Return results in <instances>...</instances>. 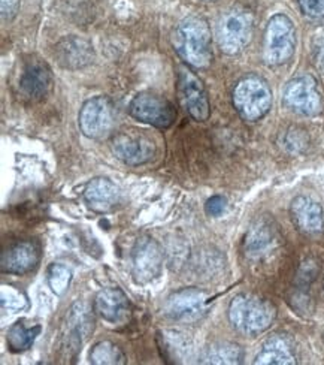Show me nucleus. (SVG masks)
<instances>
[{
	"instance_id": "1",
	"label": "nucleus",
	"mask_w": 324,
	"mask_h": 365,
	"mask_svg": "<svg viewBox=\"0 0 324 365\" xmlns=\"http://www.w3.org/2000/svg\"><path fill=\"white\" fill-rule=\"evenodd\" d=\"M174 48L185 63L194 69H207L212 63V35L202 17L182 20L174 32Z\"/></svg>"
},
{
	"instance_id": "2",
	"label": "nucleus",
	"mask_w": 324,
	"mask_h": 365,
	"mask_svg": "<svg viewBox=\"0 0 324 365\" xmlns=\"http://www.w3.org/2000/svg\"><path fill=\"white\" fill-rule=\"evenodd\" d=\"M229 322L239 334L256 337L268 331L276 317L273 304L253 294H239L229 304Z\"/></svg>"
},
{
	"instance_id": "3",
	"label": "nucleus",
	"mask_w": 324,
	"mask_h": 365,
	"mask_svg": "<svg viewBox=\"0 0 324 365\" xmlns=\"http://www.w3.org/2000/svg\"><path fill=\"white\" fill-rule=\"evenodd\" d=\"M238 114L254 123L263 118L272 108V90L265 78L258 75H246L239 80L231 95Z\"/></svg>"
},
{
	"instance_id": "4",
	"label": "nucleus",
	"mask_w": 324,
	"mask_h": 365,
	"mask_svg": "<svg viewBox=\"0 0 324 365\" xmlns=\"http://www.w3.org/2000/svg\"><path fill=\"white\" fill-rule=\"evenodd\" d=\"M298 34L291 19L286 14H276L268 21L263 38V60L269 66L287 63L296 51Z\"/></svg>"
},
{
	"instance_id": "5",
	"label": "nucleus",
	"mask_w": 324,
	"mask_h": 365,
	"mask_svg": "<svg viewBox=\"0 0 324 365\" xmlns=\"http://www.w3.org/2000/svg\"><path fill=\"white\" fill-rule=\"evenodd\" d=\"M254 32V19L245 9H230L217 24V42L223 53L229 56L239 54L251 42Z\"/></svg>"
},
{
	"instance_id": "6",
	"label": "nucleus",
	"mask_w": 324,
	"mask_h": 365,
	"mask_svg": "<svg viewBox=\"0 0 324 365\" xmlns=\"http://www.w3.org/2000/svg\"><path fill=\"white\" fill-rule=\"evenodd\" d=\"M283 101L287 108L303 117H315L323 111V93L313 75H301L287 83Z\"/></svg>"
},
{
	"instance_id": "7",
	"label": "nucleus",
	"mask_w": 324,
	"mask_h": 365,
	"mask_svg": "<svg viewBox=\"0 0 324 365\" xmlns=\"http://www.w3.org/2000/svg\"><path fill=\"white\" fill-rule=\"evenodd\" d=\"M129 113L135 120L157 129L171 128L177 120L175 106L166 98L150 91L133 98L129 105Z\"/></svg>"
},
{
	"instance_id": "8",
	"label": "nucleus",
	"mask_w": 324,
	"mask_h": 365,
	"mask_svg": "<svg viewBox=\"0 0 324 365\" xmlns=\"http://www.w3.org/2000/svg\"><path fill=\"white\" fill-rule=\"evenodd\" d=\"M115 113L110 98L96 96L88 99L80 111L78 125L90 140H105L114 129Z\"/></svg>"
},
{
	"instance_id": "9",
	"label": "nucleus",
	"mask_w": 324,
	"mask_h": 365,
	"mask_svg": "<svg viewBox=\"0 0 324 365\" xmlns=\"http://www.w3.org/2000/svg\"><path fill=\"white\" fill-rule=\"evenodd\" d=\"M209 295L199 287H184L167 297L164 302V314L175 322L193 324L207 313Z\"/></svg>"
},
{
	"instance_id": "10",
	"label": "nucleus",
	"mask_w": 324,
	"mask_h": 365,
	"mask_svg": "<svg viewBox=\"0 0 324 365\" xmlns=\"http://www.w3.org/2000/svg\"><path fill=\"white\" fill-rule=\"evenodd\" d=\"M177 83L178 99L182 108L196 121H207L211 115V105L202 80L190 69L179 68Z\"/></svg>"
},
{
	"instance_id": "11",
	"label": "nucleus",
	"mask_w": 324,
	"mask_h": 365,
	"mask_svg": "<svg viewBox=\"0 0 324 365\" xmlns=\"http://www.w3.org/2000/svg\"><path fill=\"white\" fill-rule=\"evenodd\" d=\"M163 268V253L159 242L151 237L137 238L132 252V277L137 284L156 280Z\"/></svg>"
},
{
	"instance_id": "12",
	"label": "nucleus",
	"mask_w": 324,
	"mask_h": 365,
	"mask_svg": "<svg viewBox=\"0 0 324 365\" xmlns=\"http://www.w3.org/2000/svg\"><path fill=\"white\" fill-rule=\"evenodd\" d=\"M53 72L43 60L30 57L23 63L19 73V91L28 102H41L51 93Z\"/></svg>"
},
{
	"instance_id": "13",
	"label": "nucleus",
	"mask_w": 324,
	"mask_h": 365,
	"mask_svg": "<svg viewBox=\"0 0 324 365\" xmlns=\"http://www.w3.org/2000/svg\"><path fill=\"white\" fill-rule=\"evenodd\" d=\"M114 156L129 166L148 163L156 156V144L139 132H121L111 141Z\"/></svg>"
},
{
	"instance_id": "14",
	"label": "nucleus",
	"mask_w": 324,
	"mask_h": 365,
	"mask_svg": "<svg viewBox=\"0 0 324 365\" xmlns=\"http://www.w3.org/2000/svg\"><path fill=\"white\" fill-rule=\"evenodd\" d=\"M41 261V249L35 241H17L8 246L0 256V269L4 274L23 276L38 267Z\"/></svg>"
},
{
	"instance_id": "15",
	"label": "nucleus",
	"mask_w": 324,
	"mask_h": 365,
	"mask_svg": "<svg viewBox=\"0 0 324 365\" xmlns=\"http://www.w3.org/2000/svg\"><path fill=\"white\" fill-rule=\"evenodd\" d=\"M93 309L100 319L111 325L126 324L130 317L129 298L118 287H108L100 291L93 302Z\"/></svg>"
},
{
	"instance_id": "16",
	"label": "nucleus",
	"mask_w": 324,
	"mask_h": 365,
	"mask_svg": "<svg viewBox=\"0 0 324 365\" xmlns=\"http://www.w3.org/2000/svg\"><path fill=\"white\" fill-rule=\"evenodd\" d=\"M290 216L295 226L305 235H320L324 232V211L311 197L296 196L290 204Z\"/></svg>"
},
{
	"instance_id": "17",
	"label": "nucleus",
	"mask_w": 324,
	"mask_h": 365,
	"mask_svg": "<svg viewBox=\"0 0 324 365\" xmlns=\"http://www.w3.org/2000/svg\"><path fill=\"white\" fill-rule=\"evenodd\" d=\"M56 58L61 68L78 71L93 63L95 50L93 45L80 36H68L56 45Z\"/></svg>"
},
{
	"instance_id": "18",
	"label": "nucleus",
	"mask_w": 324,
	"mask_h": 365,
	"mask_svg": "<svg viewBox=\"0 0 324 365\" xmlns=\"http://www.w3.org/2000/svg\"><path fill=\"white\" fill-rule=\"evenodd\" d=\"M120 200L121 192L110 178H93L85 185L84 201L91 211L105 215L113 211L120 204Z\"/></svg>"
},
{
	"instance_id": "19",
	"label": "nucleus",
	"mask_w": 324,
	"mask_h": 365,
	"mask_svg": "<svg viewBox=\"0 0 324 365\" xmlns=\"http://www.w3.org/2000/svg\"><path fill=\"white\" fill-rule=\"evenodd\" d=\"M275 245H276L275 227L266 219H260L250 227L249 234H246L245 242H244V250L250 259H261V257H265L266 255L271 253Z\"/></svg>"
},
{
	"instance_id": "20",
	"label": "nucleus",
	"mask_w": 324,
	"mask_h": 365,
	"mask_svg": "<svg viewBox=\"0 0 324 365\" xmlns=\"http://www.w3.org/2000/svg\"><path fill=\"white\" fill-rule=\"evenodd\" d=\"M93 324H95V321H93V317L85 309L84 304L83 302L73 304L68 313L66 336H65L68 354L72 351L75 352L80 351L84 339L93 331Z\"/></svg>"
},
{
	"instance_id": "21",
	"label": "nucleus",
	"mask_w": 324,
	"mask_h": 365,
	"mask_svg": "<svg viewBox=\"0 0 324 365\" xmlns=\"http://www.w3.org/2000/svg\"><path fill=\"white\" fill-rule=\"evenodd\" d=\"M254 364L258 365H293L296 364V355L288 339L283 336H273L268 339L260 352L257 354Z\"/></svg>"
},
{
	"instance_id": "22",
	"label": "nucleus",
	"mask_w": 324,
	"mask_h": 365,
	"mask_svg": "<svg viewBox=\"0 0 324 365\" xmlns=\"http://www.w3.org/2000/svg\"><path fill=\"white\" fill-rule=\"evenodd\" d=\"M39 334H41L39 325L27 327L23 321H19L8 329L6 344L11 352L21 354V352H26L27 349L32 347Z\"/></svg>"
},
{
	"instance_id": "23",
	"label": "nucleus",
	"mask_w": 324,
	"mask_h": 365,
	"mask_svg": "<svg viewBox=\"0 0 324 365\" xmlns=\"http://www.w3.org/2000/svg\"><path fill=\"white\" fill-rule=\"evenodd\" d=\"M244 361V351L239 344L230 341H219L214 343L204 354L202 362L207 364H224V365H235Z\"/></svg>"
},
{
	"instance_id": "24",
	"label": "nucleus",
	"mask_w": 324,
	"mask_h": 365,
	"mask_svg": "<svg viewBox=\"0 0 324 365\" xmlns=\"http://www.w3.org/2000/svg\"><path fill=\"white\" fill-rule=\"evenodd\" d=\"M90 362L95 365H121L126 362V355L115 343L100 341L90 351Z\"/></svg>"
},
{
	"instance_id": "25",
	"label": "nucleus",
	"mask_w": 324,
	"mask_h": 365,
	"mask_svg": "<svg viewBox=\"0 0 324 365\" xmlns=\"http://www.w3.org/2000/svg\"><path fill=\"white\" fill-rule=\"evenodd\" d=\"M46 280H48V286L51 287L53 294L61 297L69 289L72 272L63 264H51L46 269Z\"/></svg>"
},
{
	"instance_id": "26",
	"label": "nucleus",
	"mask_w": 324,
	"mask_h": 365,
	"mask_svg": "<svg viewBox=\"0 0 324 365\" xmlns=\"http://www.w3.org/2000/svg\"><path fill=\"white\" fill-rule=\"evenodd\" d=\"M0 302H2V309L9 312H20L27 307L26 295L9 284H2V289H0Z\"/></svg>"
},
{
	"instance_id": "27",
	"label": "nucleus",
	"mask_w": 324,
	"mask_h": 365,
	"mask_svg": "<svg viewBox=\"0 0 324 365\" xmlns=\"http://www.w3.org/2000/svg\"><path fill=\"white\" fill-rule=\"evenodd\" d=\"M302 12L311 19H324V0H298Z\"/></svg>"
},
{
	"instance_id": "28",
	"label": "nucleus",
	"mask_w": 324,
	"mask_h": 365,
	"mask_svg": "<svg viewBox=\"0 0 324 365\" xmlns=\"http://www.w3.org/2000/svg\"><path fill=\"white\" fill-rule=\"evenodd\" d=\"M226 208H227V200H226L224 196H221V195L211 196L209 200L207 201V204H205L207 215L212 216V217L221 216L223 212L226 211Z\"/></svg>"
},
{
	"instance_id": "29",
	"label": "nucleus",
	"mask_w": 324,
	"mask_h": 365,
	"mask_svg": "<svg viewBox=\"0 0 324 365\" xmlns=\"http://www.w3.org/2000/svg\"><path fill=\"white\" fill-rule=\"evenodd\" d=\"M20 11V0H0V14L4 23L12 21Z\"/></svg>"
},
{
	"instance_id": "30",
	"label": "nucleus",
	"mask_w": 324,
	"mask_h": 365,
	"mask_svg": "<svg viewBox=\"0 0 324 365\" xmlns=\"http://www.w3.org/2000/svg\"><path fill=\"white\" fill-rule=\"evenodd\" d=\"M204 2H215V0H204Z\"/></svg>"
},
{
	"instance_id": "31",
	"label": "nucleus",
	"mask_w": 324,
	"mask_h": 365,
	"mask_svg": "<svg viewBox=\"0 0 324 365\" xmlns=\"http://www.w3.org/2000/svg\"><path fill=\"white\" fill-rule=\"evenodd\" d=\"M323 286H324V282H323Z\"/></svg>"
}]
</instances>
